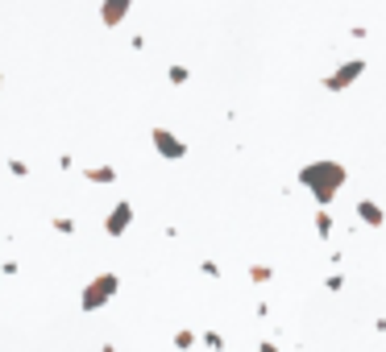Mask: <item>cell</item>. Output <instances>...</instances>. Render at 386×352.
<instances>
[{"mask_svg": "<svg viewBox=\"0 0 386 352\" xmlns=\"http://www.w3.org/2000/svg\"><path fill=\"white\" fill-rule=\"evenodd\" d=\"M8 174H12V178H29V166H25L21 158H8Z\"/></svg>", "mask_w": 386, "mask_h": 352, "instance_id": "2e32d148", "label": "cell"}, {"mask_svg": "<svg viewBox=\"0 0 386 352\" xmlns=\"http://www.w3.org/2000/svg\"><path fill=\"white\" fill-rule=\"evenodd\" d=\"M150 145H154V154L166 158V162H183V158H187V141H183L179 133H170L166 124H154V129H150Z\"/></svg>", "mask_w": 386, "mask_h": 352, "instance_id": "277c9868", "label": "cell"}, {"mask_svg": "<svg viewBox=\"0 0 386 352\" xmlns=\"http://www.w3.org/2000/svg\"><path fill=\"white\" fill-rule=\"evenodd\" d=\"M50 224H54V232H62V237H75V220H71V216H54Z\"/></svg>", "mask_w": 386, "mask_h": 352, "instance_id": "7c38bea8", "label": "cell"}, {"mask_svg": "<svg viewBox=\"0 0 386 352\" xmlns=\"http://www.w3.org/2000/svg\"><path fill=\"white\" fill-rule=\"evenodd\" d=\"M324 290H328V295H341V290H345V274H328V278H324Z\"/></svg>", "mask_w": 386, "mask_h": 352, "instance_id": "9a60e30c", "label": "cell"}, {"mask_svg": "<svg viewBox=\"0 0 386 352\" xmlns=\"http://www.w3.org/2000/svg\"><path fill=\"white\" fill-rule=\"evenodd\" d=\"M129 12H133V0H100V25L108 29H116Z\"/></svg>", "mask_w": 386, "mask_h": 352, "instance_id": "8992f818", "label": "cell"}, {"mask_svg": "<svg viewBox=\"0 0 386 352\" xmlns=\"http://www.w3.org/2000/svg\"><path fill=\"white\" fill-rule=\"evenodd\" d=\"M270 278H274L270 266H249V282H270Z\"/></svg>", "mask_w": 386, "mask_h": 352, "instance_id": "5bb4252c", "label": "cell"}, {"mask_svg": "<svg viewBox=\"0 0 386 352\" xmlns=\"http://www.w3.org/2000/svg\"><path fill=\"white\" fill-rule=\"evenodd\" d=\"M83 178L96 183V187H112V183H116V166H87Z\"/></svg>", "mask_w": 386, "mask_h": 352, "instance_id": "ba28073f", "label": "cell"}, {"mask_svg": "<svg viewBox=\"0 0 386 352\" xmlns=\"http://www.w3.org/2000/svg\"><path fill=\"white\" fill-rule=\"evenodd\" d=\"M345 183H349V170L337 158H316V162L299 166V187H308V195L316 199V207H328L341 195Z\"/></svg>", "mask_w": 386, "mask_h": 352, "instance_id": "6da1fadb", "label": "cell"}, {"mask_svg": "<svg viewBox=\"0 0 386 352\" xmlns=\"http://www.w3.org/2000/svg\"><path fill=\"white\" fill-rule=\"evenodd\" d=\"M116 295H121V274L104 270V274H96V278L83 286V295H79V307H83V311H104V307H108Z\"/></svg>", "mask_w": 386, "mask_h": 352, "instance_id": "7a4b0ae2", "label": "cell"}, {"mask_svg": "<svg viewBox=\"0 0 386 352\" xmlns=\"http://www.w3.org/2000/svg\"><path fill=\"white\" fill-rule=\"evenodd\" d=\"M353 216L366 224V228H383L386 224V207L378 199H358V207H353Z\"/></svg>", "mask_w": 386, "mask_h": 352, "instance_id": "52a82bcc", "label": "cell"}, {"mask_svg": "<svg viewBox=\"0 0 386 352\" xmlns=\"http://www.w3.org/2000/svg\"><path fill=\"white\" fill-rule=\"evenodd\" d=\"M312 224H316V232H320V241H328V237H333V212H328V207H316V216H312Z\"/></svg>", "mask_w": 386, "mask_h": 352, "instance_id": "9c48e42d", "label": "cell"}, {"mask_svg": "<svg viewBox=\"0 0 386 352\" xmlns=\"http://www.w3.org/2000/svg\"><path fill=\"white\" fill-rule=\"evenodd\" d=\"M100 352H116V349H112V344H104V349H100Z\"/></svg>", "mask_w": 386, "mask_h": 352, "instance_id": "d6986e66", "label": "cell"}, {"mask_svg": "<svg viewBox=\"0 0 386 352\" xmlns=\"http://www.w3.org/2000/svg\"><path fill=\"white\" fill-rule=\"evenodd\" d=\"M204 349L208 352H225V336H220V332H204Z\"/></svg>", "mask_w": 386, "mask_h": 352, "instance_id": "4fadbf2b", "label": "cell"}, {"mask_svg": "<svg viewBox=\"0 0 386 352\" xmlns=\"http://www.w3.org/2000/svg\"><path fill=\"white\" fill-rule=\"evenodd\" d=\"M170 344H175V349H179V352H191V349H195V332H187V328H179V332L170 336Z\"/></svg>", "mask_w": 386, "mask_h": 352, "instance_id": "30bf717a", "label": "cell"}, {"mask_svg": "<svg viewBox=\"0 0 386 352\" xmlns=\"http://www.w3.org/2000/svg\"><path fill=\"white\" fill-rule=\"evenodd\" d=\"M129 228H133V203H129V199H121V203H112V207H108L104 232H108V237H125Z\"/></svg>", "mask_w": 386, "mask_h": 352, "instance_id": "5b68a950", "label": "cell"}, {"mask_svg": "<svg viewBox=\"0 0 386 352\" xmlns=\"http://www.w3.org/2000/svg\"><path fill=\"white\" fill-rule=\"evenodd\" d=\"M0 87H4V75H0Z\"/></svg>", "mask_w": 386, "mask_h": 352, "instance_id": "ffe728a7", "label": "cell"}, {"mask_svg": "<svg viewBox=\"0 0 386 352\" xmlns=\"http://www.w3.org/2000/svg\"><path fill=\"white\" fill-rule=\"evenodd\" d=\"M166 79H170V83H175V87H183V83H187V79H191V71H187V66H183V62H175V66H170V71H166Z\"/></svg>", "mask_w": 386, "mask_h": 352, "instance_id": "8fae6325", "label": "cell"}, {"mask_svg": "<svg viewBox=\"0 0 386 352\" xmlns=\"http://www.w3.org/2000/svg\"><path fill=\"white\" fill-rule=\"evenodd\" d=\"M362 75H366V58H345V62H337V66L320 79V87L333 91V95H341V91H349Z\"/></svg>", "mask_w": 386, "mask_h": 352, "instance_id": "3957f363", "label": "cell"}, {"mask_svg": "<svg viewBox=\"0 0 386 352\" xmlns=\"http://www.w3.org/2000/svg\"><path fill=\"white\" fill-rule=\"evenodd\" d=\"M258 352H279V344H274V340H262V344H258Z\"/></svg>", "mask_w": 386, "mask_h": 352, "instance_id": "ac0fdd59", "label": "cell"}, {"mask_svg": "<svg viewBox=\"0 0 386 352\" xmlns=\"http://www.w3.org/2000/svg\"><path fill=\"white\" fill-rule=\"evenodd\" d=\"M200 274H204V278H220V266L208 257V261H200Z\"/></svg>", "mask_w": 386, "mask_h": 352, "instance_id": "e0dca14e", "label": "cell"}]
</instances>
